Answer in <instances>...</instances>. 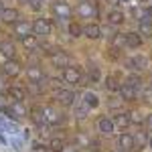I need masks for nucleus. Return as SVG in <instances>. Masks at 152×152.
I'll list each match as a JSON object with an SVG mask.
<instances>
[{
	"label": "nucleus",
	"instance_id": "423d86ee",
	"mask_svg": "<svg viewBox=\"0 0 152 152\" xmlns=\"http://www.w3.org/2000/svg\"><path fill=\"white\" fill-rule=\"evenodd\" d=\"M118 148H120V150H124V152L136 150L134 136H130V134H120V136H118Z\"/></svg>",
	"mask_w": 152,
	"mask_h": 152
},
{
	"label": "nucleus",
	"instance_id": "e433bc0d",
	"mask_svg": "<svg viewBox=\"0 0 152 152\" xmlns=\"http://www.w3.org/2000/svg\"><path fill=\"white\" fill-rule=\"evenodd\" d=\"M142 99H144L146 104H152V87H144V91H142Z\"/></svg>",
	"mask_w": 152,
	"mask_h": 152
},
{
	"label": "nucleus",
	"instance_id": "f8f14e48",
	"mask_svg": "<svg viewBox=\"0 0 152 152\" xmlns=\"http://www.w3.org/2000/svg\"><path fill=\"white\" fill-rule=\"evenodd\" d=\"M0 53L4 55V57L8 59H14V53H16V49H14V43H12L10 39H4V41H0Z\"/></svg>",
	"mask_w": 152,
	"mask_h": 152
},
{
	"label": "nucleus",
	"instance_id": "4468645a",
	"mask_svg": "<svg viewBox=\"0 0 152 152\" xmlns=\"http://www.w3.org/2000/svg\"><path fill=\"white\" fill-rule=\"evenodd\" d=\"M31 118H33V122H35L37 126H47V120H45V107L35 105V107L31 110Z\"/></svg>",
	"mask_w": 152,
	"mask_h": 152
},
{
	"label": "nucleus",
	"instance_id": "9d476101",
	"mask_svg": "<svg viewBox=\"0 0 152 152\" xmlns=\"http://www.w3.org/2000/svg\"><path fill=\"white\" fill-rule=\"evenodd\" d=\"M31 31H33V24H28L26 20H18V23H14V35L18 37L20 41L26 39Z\"/></svg>",
	"mask_w": 152,
	"mask_h": 152
},
{
	"label": "nucleus",
	"instance_id": "0eeeda50",
	"mask_svg": "<svg viewBox=\"0 0 152 152\" xmlns=\"http://www.w3.org/2000/svg\"><path fill=\"white\" fill-rule=\"evenodd\" d=\"M55 99H57L61 105H73L77 97H75V94H73L71 89H61V91H57Z\"/></svg>",
	"mask_w": 152,
	"mask_h": 152
},
{
	"label": "nucleus",
	"instance_id": "58836bf2",
	"mask_svg": "<svg viewBox=\"0 0 152 152\" xmlns=\"http://www.w3.org/2000/svg\"><path fill=\"white\" fill-rule=\"evenodd\" d=\"M107 57H110V59H118V57H120V49L110 47V51H107Z\"/></svg>",
	"mask_w": 152,
	"mask_h": 152
},
{
	"label": "nucleus",
	"instance_id": "09e8293b",
	"mask_svg": "<svg viewBox=\"0 0 152 152\" xmlns=\"http://www.w3.org/2000/svg\"><path fill=\"white\" fill-rule=\"evenodd\" d=\"M150 148H152V138H150Z\"/></svg>",
	"mask_w": 152,
	"mask_h": 152
},
{
	"label": "nucleus",
	"instance_id": "393cba45",
	"mask_svg": "<svg viewBox=\"0 0 152 152\" xmlns=\"http://www.w3.org/2000/svg\"><path fill=\"white\" fill-rule=\"evenodd\" d=\"M23 45H24V49H28V51H39V49H41L33 35H28L26 39H23Z\"/></svg>",
	"mask_w": 152,
	"mask_h": 152
},
{
	"label": "nucleus",
	"instance_id": "6ab92c4d",
	"mask_svg": "<svg viewBox=\"0 0 152 152\" xmlns=\"http://www.w3.org/2000/svg\"><path fill=\"white\" fill-rule=\"evenodd\" d=\"M0 18L4 23H18V10L16 8H4L0 12Z\"/></svg>",
	"mask_w": 152,
	"mask_h": 152
},
{
	"label": "nucleus",
	"instance_id": "39448f33",
	"mask_svg": "<svg viewBox=\"0 0 152 152\" xmlns=\"http://www.w3.org/2000/svg\"><path fill=\"white\" fill-rule=\"evenodd\" d=\"M33 33L39 37L51 35V23H49L47 18H37L35 23H33Z\"/></svg>",
	"mask_w": 152,
	"mask_h": 152
},
{
	"label": "nucleus",
	"instance_id": "f03ea898",
	"mask_svg": "<svg viewBox=\"0 0 152 152\" xmlns=\"http://www.w3.org/2000/svg\"><path fill=\"white\" fill-rule=\"evenodd\" d=\"M71 6L65 2V0H55L53 2V14L57 16L59 20H65V18H69L71 16Z\"/></svg>",
	"mask_w": 152,
	"mask_h": 152
},
{
	"label": "nucleus",
	"instance_id": "c756f323",
	"mask_svg": "<svg viewBox=\"0 0 152 152\" xmlns=\"http://www.w3.org/2000/svg\"><path fill=\"white\" fill-rule=\"evenodd\" d=\"M138 35L140 37H150L152 35V24L150 23H140V26H138Z\"/></svg>",
	"mask_w": 152,
	"mask_h": 152
},
{
	"label": "nucleus",
	"instance_id": "a19ab883",
	"mask_svg": "<svg viewBox=\"0 0 152 152\" xmlns=\"http://www.w3.org/2000/svg\"><path fill=\"white\" fill-rule=\"evenodd\" d=\"M120 2H122V0H107V4H112V6H118Z\"/></svg>",
	"mask_w": 152,
	"mask_h": 152
},
{
	"label": "nucleus",
	"instance_id": "49530a36",
	"mask_svg": "<svg viewBox=\"0 0 152 152\" xmlns=\"http://www.w3.org/2000/svg\"><path fill=\"white\" fill-rule=\"evenodd\" d=\"M18 2H26V4H28V0H18Z\"/></svg>",
	"mask_w": 152,
	"mask_h": 152
},
{
	"label": "nucleus",
	"instance_id": "7c9ffc66",
	"mask_svg": "<svg viewBox=\"0 0 152 152\" xmlns=\"http://www.w3.org/2000/svg\"><path fill=\"white\" fill-rule=\"evenodd\" d=\"M122 105H124V99L122 97H110L107 99V107L110 110H120Z\"/></svg>",
	"mask_w": 152,
	"mask_h": 152
},
{
	"label": "nucleus",
	"instance_id": "37998d69",
	"mask_svg": "<svg viewBox=\"0 0 152 152\" xmlns=\"http://www.w3.org/2000/svg\"><path fill=\"white\" fill-rule=\"evenodd\" d=\"M63 152H77V148H65Z\"/></svg>",
	"mask_w": 152,
	"mask_h": 152
},
{
	"label": "nucleus",
	"instance_id": "473e14b6",
	"mask_svg": "<svg viewBox=\"0 0 152 152\" xmlns=\"http://www.w3.org/2000/svg\"><path fill=\"white\" fill-rule=\"evenodd\" d=\"M87 75H89V79H91V81H97V79H99V69H97L95 65L89 63V65H87Z\"/></svg>",
	"mask_w": 152,
	"mask_h": 152
},
{
	"label": "nucleus",
	"instance_id": "c85d7f7f",
	"mask_svg": "<svg viewBox=\"0 0 152 152\" xmlns=\"http://www.w3.org/2000/svg\"><path fill=\"white\" fill-rule=\"evenodd\" d=\"M146 120L142 116L140 112H130V124H136V126H142Z\"/></svg>",
	"mask_w": 152,
	"mask_h": 152
},
{
	"label": "nucleus",
	"instance_id": "bb28decb",
	"mask_svg": "<svg viewBox=\"0 0 152 152\" xmlns=\"http://www.w3.org/2000/svg\"><path fill=\"white\" fill-rule=\"evenodd\" d=\"M83 102L89 105V107H97V105H99V99H97V95L91 94V91H87V94L83 95Z\"/></svg>",
	"mask_w": 152,
	"mask_h": 152
},
{
	"label": "nucleus",
	"instance_id": "aec40b11",
	"mask_svg": "<svg viewBox=\"0 0 152 152\" xmlns=\"http://www.w3.org/2000/svg\"><path fill=\"white\" fill-rule=\"evenodd\" d=\"M107 23L112 24V26H118V24L124 23V12L118 10V8H114V10L107 14Z\"/></svg>",
	"mask_w": 152,
	"mask_h": 152
},
{
	"label": "nucleus",
	"instance_id": "c03bdc74",
	"mask_svg": "<svg viewBox=\"0 0 152 152\" xmlns=\"http://www.w3.org/2000/svg\"><path fill=\"white\" fill-rule=\"evenodd\" d=\"M0 89H4V79L0 77Z\"/></svg>",
	"mask_w": 152,
	"mask_h": 152
},
{
	"label": "nucleus",
	"instance_id": "72a5a7b5",
	"mask_svg": "<svg viewBox=\"0 0 152 152\" xmlns=\"http://www.w3.org/2000/svg\"><path fill=\"white\" fill-rule=\"evenodd\" d=\"M134 142H136V150H138V148H142V146L148 142V136H146V132H140L138 136H134Z\"/></svg>",
	"mask_w": 152,
	"mask_h": 152
},
{
	"label": "nucleus",
	"instance_id": "6e6552de",
	"mask_svg": "<svg viewBox=\"0 0 152 152\" xmlns=\"http://www.w3.org/2000/svg\"><path fill=\"white\" fill-rule=\"evenodd\" d=\"M51 63H53L55 67H59V69H61V67H65V69H67V67H69V63H71V57L65 53V51H57V53L51 57Z\"/></svg>",
	"mask_w": 152,
	"mask_h": 152
},
{
	"label": "nucleus",
	"instance_id": "2eb2a0df",
	"mask_svg": "<svg viewBox=\"0 0 152 152\" xmlns=\"http://www.w3.org/2000/svg\"><path fill=\"white\" fill-rule=\"evenodd\" d=\"M83 35L89 37V39H99V37H102V26L95 24V23L85 24V26H83Z\"/></svg>",
	"mask_w": 152,
	"mask_h": 152
},
{
	"label": "nucleus",
	"instance_id": "412c9836",
	"mask_svg": "<svg viewBox=\"0 0 152 152\" xmlns=\"http://www.w3.org/2000/svg\"><path fill=\"white\" fill-rule=\"evenodd\" d=\"M126 45L130 49H138L142 45V37L138 33H126Z\"/></svg>",
	"mask_w": 152,
	"mask_h": 152
},
{
	"label": "nucleus",
	"instance_id": "f704fd0d",
	"mask_svg": "<svg viewBox=\"0 0 152 152\" xmlns=\"http://www.w3.org/2000/svg\"><path fill=\"white\" fill-rule=\"evenodd\" d=\"M47 85H49V87H53V89H57V91H61V89H63V81H61V79H57V77H49V79H47Z\"/></svg>",
	"mask_w": 152,
	"mask_h": 152
},
{
	"label": "nucleus",
	"instance_id": "2f4dec72",
	"mask_svg": "<svg viewBox=\"0 0 152 152\" xmlns=\"http://www.w3.org/2000/svg\"><path fill=\"white\" fill-rule=\"evenodd\" d=\"M69 35L71 37H81L83 35V26L77 24V23H71L69 24Z\"/></svg>",
	"mask_w": 152,
	"mask_h": 152
},
{
	"label": "nucleus",
	"instance_id": "dca6fc26",
	"mask_svg": "<svg viewBox=\"0 0 152 152\" xmlns=\"http://www.w3.org/2000/svg\"><path fill=\"white\" fill-rule=\"evenodd\" d=\"M138 95H142V94H140V91H136L134 87H130V85H122V87H120V97H122V99H126V102L136 99Z\"/></svg>",
	"mask_w": 152,
	"mask_h": 152
},
{
	"label": "nucleus",
	"instance_id": "9b49d317",
	"mask_svg": "<svg viewBox=\"0 0 152 152\" xmlns=\"http://www.w3.org/2000/svg\"><path fill=\"white\" fill-rule=\"evenodd\" d=\"M2 73H4L6 77H16V75L20 73V65H18L14 59H10V61H6V63L2 65Z\"/></svg>",
	"mask_w": 152,
	"mask_h": 152
},
{
	"label": "nucleus",
	"instance_id": "7ed1b4c3",
	"mask_svg": "<svg viewBox=\"0 0 152 152\" xmlns=\"http://www.w3.org/2000/svg\"><path fill=\"white\" fill-rule=\"evenodd\" d=\"M45 120L49 126H57L65 120V116H63V112H57L53 105H45Z\"/></svg>",
	"mask_w": 152,
	"mask_h": 152
},
{
	"label": "nucleus",
	"instance_id": "cd10ccee",
	"mask_svg": "<svg viewBox=\"0 0 152 152\" xmlns=\"http://www.w3.org/2000/svg\"><path fill=\"white\" fill-rule=\"evenodd\" d=\"M49 148H51L53 152H63V150H65V146H63L61 138H51V142H49Z\"/></svg>",
	"mask_w": 152,
	"mask_h": 152
},
{
	"label": "nucleus",
	"instance_id": "20e7f679",
	"mask_svg": "<svg viewBox=\"0 0 152 152\" xmlns=\"http://www.w3.org/2000/svg\"><path fill=\"white\" fill-rule=\"evenodd\" d=\"M63 81L71 83V85H79V81H81V71L77 69V67H67V69H63Z\"/></svg>",
	"mask_w": 152,
	"mask_h": 152
},
{
	"label": "nucleus",
	"instance_id": "ea45409f",
	"mask_svg": "<svg viewBox=\"0 0 152 152\" xmlns=\"http://www.w3.org/2000/svg\"><path fill=\"white\" fill-rule=\"evenodd\" d=\"M144 124H146V128H150V130H152V114L146 118V122H144Z\"/></svg>",
	"mask_w": 152,
	"mask_h": 152
},
{
	"label": "nucleus",
	"instance_id": "ddd939ff",
	"mask_svg": "<svg viewBox=\"0 0 152 152\" xmlns=\"http://www.w3.org/2000/svg\"><path fill=\"white\" fill-rule=\"evenodd\" d=\"M26 77H28V81H31V83L45 81V79H47V77H45V73H43V69H41V67H37V65H33V67H28V69H26Z\"/></svg>",
	"mask_w": 152,
	"mask_h": 152
},
{
	"label": "nucleus",
	"instance_id": "1a4fd4ad",
	"mask_svg": "<svg viewBox=\"0 0 152 152\" xmlns=\"http://www.w3.org/2000/svg\"><path fill=\"white\" fill-rule=\"evenodd\" d=\"M97 128H99V132H102L104 136H112L116 126H114V120H110L107 116H104V118L97 120Z\"/></svg>",
	"mask_w": 152,
	"mask_h": 152
},
{
	"label": "nucleus",
	"instance_id": "a211bd4d",
	"mask_svg": "<svg viewBox=\"0 0 152 152\" xmlns=\"http://www.w3.org/2000/svg\"><path fill=\"white\" fill-rule=\"evenodd\" d=\"M114 126H118V128L126 130L130 126V114L128 112H120L118 116H114Z\"/></svg>",
	"mask_w": 152,
	"mask_h": 152
},
{
	"label": "nucleus",
	"instance_id": "f257e3e1",
	"mask_svg": "<svg viewBox=\"0 0 152 152\" xmlns=\"http://www.w3.org/2000/svg\"><path fill=\"white\" fill-rule=\"evenodd\" d=\"M77 14H79L81 18H95V16H97V6H95V2H91V0H83V2H79Z\"/></svg>",
	"mask_w": 152,
	"mask_h": 152
},
{
	"label": "nucleus",
	"instance_id": "4c0bfd02",
	"mask_svg": "<svg viewBox=\"0 0 152 152\" xmlns=\"http://www.w3.org/2000/svg\"><path fill=\"white\" fill-rule=\"evenodd\" d=\"M28 6H31V10L39 12L43 8V0H28Z\"/></svg>",
	"mask_w": 152,
	"mask_h": 152
},
{
	"label": "nucleus",
	"instance_id": "a18cd8bd",
	"mask_svg": "<svg viewBox=\"0 0 152 152\" xmlns=\"http://www.w3.org/2000/svg\"><path fill=\"white\" fill-rule=\"evenodd\" d=\"M2 10H4V8H2V2H0V12H2Z\"/></svg>",
	"mask_w": 152,
	"mask_h": 152
},
{
	"label": "nucleus",
	"instance_id": "b1692460",
	"mask_svg": "<svg viewBox=\"0 0 152 152\" xmlns=\"http://www.w3.org/2000/svg\"><path fill=\"white\" fill-rule=\"evenodd\" d=\"M45 89H47V79L45 81H37V83H28V94H33V95L43 94Z\"/></svg>",
	"mask_w": 152,
	"mask_h": 152
},
{
	"label": "nucleus",
	"instance_id": "f3484780",
	"mask_svg": "<svg viewBox=\"0 0 152 152\" xmlns=\"http://www.w3.org/2000/svg\"><path fill=\"white\" fill-rule=\"evenodd\" d=\"M75 116L79 118V120H83V118H87V114H89V110H91V107H89V105L85 104V102H83L81 97H77V102H75Z\"/></svg>",
	"mask_w": 152,
	"mask_h": 152
},
{
	"label": "nucleus",
	"instance_id": "4be33fe9",
	"mask_svg": "<svg viewBox=\"0 0 152 152\" xmlns=\"http://www.w3.org/2000/svg\"><path fill=\"white\" fill-rule=\"evenodd\" d=\"M8 95H10L14 102H23L24 97H26V89L24 87H10L8 89Z\"/></svg>",
	"mask_w": 152,
	"mask_h": 152
},
{
	"label": "nucleus",
	"instance_id": "8fccbe9b",
	"mask_svg": "<svg viewBox=\"0 0 152 152\" xmlns=\"http://www.w3.org/2000/svg\"><path fill=\"white\" fill-rule=\"evenodd\" d=\"M116 152H124V150H116Z\"/></svg>",
	"mask_w": 152,
	"mask_h": 152
},
{
	"label": "nucleus",
	"instance_id": "5701e85b",
	"mask_svg": "<svg viewBox=\"0 0 152 152\" xmlns=\"http://www.w3.org/2000/svg\"><path fill=\"white\" fill-rule=\"evenodd\" d=\"M122 83H118V77L116 75H107L105 77V89L107 91H120Z\"/></svg>",
	"mask_w": 152,
	"mask_h": 152
},
{
	"label": "nucleus",
	"instance_id": "79ce46f5",
	"mask_svg": "<svg viewBox=\"0 0 152 152\" xmlns=\"http://www.w3.org/2000/svg\"><path fill=\"white\" fill-rule=\"evenodd\" d=\"M12 144H14V148H16V150H23V148H20V142H18V140H14Z\"/></svg>",
	"mask_w": 152,
	"mask_h": 152
},
{
	"label": "nucleus",
	"instance_id": "de8ad7c7",
	"mask_svg": "<svg viewBox=\"0 0 152 152\" xmlns=\"http://www.w3.org/2000/svg\"><path fill=\"white\" fill-rule=\"evenodd\" d=\"M148 12H150V14H152V6H150V8H148Z\"/></svg>",
	"mask_w": 152,
	"mask_h": 152
},
{
	"label": "nucleus",
	"instance_id": "c9c22d12",
	"mask_svg": "<svg viewBox=\"0 0 152 152\" xmlns=\"http://www.w3.org/2000/svg\"><path fill=\"white\" fill-rule=\"evenodd\" d=\"M124 45H126V35H120V33H118V35L114 37V45H112V47L120 49V47H124Z\"/></svg>",
	"mask_w": 152,
	"mask_h": 152
},
{
	"label": "nucleus",
	"instance_id": "a878e982",
	"mask_svg": "<svg viewBox=\"0 0 152 152\" xmlns=\"http://www.w3.org/2000/svg\"><path fill=\"white\" fill-rule=\"evenodd\" d=\"M132 63H134V69H136V71H142L146 65H148V59L144 57V55H138V57L132 59Z\"/></svg>",
	"mask_w": 152,
	"mask_h": 152
}]
</instances>
